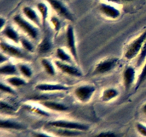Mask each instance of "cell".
I'll return each instance as SVG.
<instances>
[{
	"label": "cell",
	"mask_w": 146,
	"mask_h": 137,
	"mask_svg": "<svg viewBox=\"0 0 146 137\" xmlns=\"http://www.w3.org/2000/svg\"><path fill=\"white\" fill-rule=\"evenodd\" d=\"M146 41V30L144 31L138 37L133 40L128 47L125 51L124 57L126 59L131 60L135 58L138 54H139L144 43Z\"/></svg>",
	"instance_id": "obj_1"
},
{
	"label": "cell",
	"mask_w": 146,
	"mask_h": 137,
	"mask_svg": "<svg viewBox=\"0 0 146 137\" xmlns=\"http://www.w3.org/2000/svg\"><path fill=\"white\" fill-rule=\"evenodd\" d=\"M14 21L17 25L32 39H36L38 37V31L36 27H34L33 23L29 22L21 15H16L14 17Z\"/></svg>",
	"instance_id": "obj_2"
},
{
	"label": "cell",
	"mask_w": 146,
	"mask_h": 137,
	"mask_svg": "<svg viewBox=\"0 0 146 137\" xmlns=\"http://www.w3.org/2000/svg\"><path fill=\"white\" fill-rule=\"evenodd\" d=\"M119 59L115 57L106 59L96 64L93 74L94 75H99L110 72L113 70L118 64Z\"/></svg>",
	"instance_id": "obj_3"
},
{
	"label": "cell",
	"mask_w": 146,
	"mask_h": 137,
	"mask_svg": "<svg viewBox=\"0 0 146 137\" xmlns=\"http://www.w3.org/2000/svg\"><path fill=\"white\" fill-rule=\"evenodd\" d=\"M96 91V87L93 85H81L74 90V95L77 99L82 103H86L91 98Z\"/></svg>",
	"instance_id": "obj_4"
},
{
	"label": "cell",
	"mask_w": 146,
	"mask_h": 137,
	"mask_svg": "<svg viewBox=\"0 0 146 137\" xmlns=\"http://www.w3.org/2000/svg\"><path fill=\"white\" fill-rule=\"evenodd\" d=\"M50 126L56 127V128H66V129L77 130V131H87L89 126L86 124H81V123L74 122V121H68L65 120H58V121H51L48 123Z\"/></svg>",
	"instance_id": "obj_5"
},
{
	"label": "cell",
	"mask_w": 146,
	"mask_h": 137,
	"mask_svg": "<svg viewBox=\"0 0 146 137\" xmlns=\"http://www.w3.org/2000/svg\"><path fill=\"white\" fill-rule=\"evenodd\" d=\"M66 42L68 49L69 50L72 57L76 61H78V53H77L76 44L75 32H74V27L71 25H68L66 31Z\"/></svg>",
	"instance_id": "obj_6"
},
{
	"label": "cell",
	"mask_w": 146,
	"mask_h": 137,
	"mask_svg": "<svg viewBox=\"0 0 146 137\" xmlns=\"http://www.w3.org/2000/svg\"><path fill=\"white\" fill-rule=\"evenodd\" d=\"M47 2L50 4L53 9L56 11L58 15L68 21H74V17L69 10L66 8L65 5L59 0H46Z\"/></svg>",
	"instance_id": "obj_7"
},
{
	"label": "cell",
	"mask_w": 146,
	"mask_h": 137,
	"mask_svg": "<svg viewBox=\"0 0 146 137\" xmlns=\"http://www.w3.org/2000/svg\"><path fill=\"white\" fill-rule=\"evenodd\" d=\"M54 63H55V65L56 66L57 68L64 74H66L68 75L75 77H81L83 76L82 71L80 70V68H77V67L72 65L71 64L63 62V61H59V60L55 61Z\"/></svg>",
	"instance_id": "obj_8"
},
{
	"label": "cell",
	"mask_w": 146,
	"mask_h": 137,
	"mask_svg": "<svg viewBox=\"0 0 146 137\" xmlns=\"http://www.w3.org/2000/svg\"><path fill=\"white\" fill-rule=\"evenodd\" d=\"M0 47H1V51L4 53L6 55L10 56V57L17 59H23L25 57L24 53L19 47L11 45V44L5 42L4 41H1Z\"/></svg>",
	"instance_id": "obj_9"
},
{
	"label": "cell",
	"mask_w": 146,
	"mask_h": 137,
	"mask_svg": "<svg viewBox=\"0 0 146 137\" xmlns=\"http://www.w3.org/2000/svg\"><path fill=\"white\" fill-rule=\"evenodd\" d=\"M35 88L38 91L43 92L50 91H65L69 89V87L61 84H50V83H42L36 86Z\"/></svg>",
	"instance_id": "obj_10"
},
{
	"label": "cell",
	"mask_w": 146,
	"mask_h": 137,
	"mask_svg": "<svg viewBox=\"0 0 146 137\" xmlns=\"http://www.w3.org/2000/svg\"><path fill=\"white\" fill-rule=\"evenodd\" d=\"M135 79V69L134 67L129 66L124 69L123 72V81L125 89L129 91Z\"/></svg>",
	"instance_id": "obj_11"
},
{
	"label": "cell",
	"mask_w": 146,
	"mask_h": 137,
	"mask_svg": "<svg viewBox=\"0 0 146 137\" xmlns=\"http://www.w3.org/2000/svg\"><path fill=\"white\" fill-rule=\"evenodd\" d=\"M99 9L103 14H104L106 17L110 19H115L118 18L121 15V12H120L119 10L116 7L110 5V4L101 3L100 4Z\"/></svg>",
	"instance_id": "obj_12"
},
{
	"label": "cell",
	"mask_w": 146,
	"mask_h": 137,
	"mask_svg": "<svg viewBox=\"0 0 146 137\" xmlns=\"http://www.w3.org/2000/svg\"><path fill=\"white\" fill-rule=\"evenodd\" d=\"M23 13L24 16L35 25L41 27V21L36 11L31 7H24L23 8Z\"/></svg>",
	"instance_id": "obj_13"
},
{
	"label": "cell",
	"mask_w": 146,
	"mask_h": 137,
	"mask_svg": "<svg viewBox=\"0 0 146 137\" xmlns=\"http://www.w3.org/2000/svg\"><path fill=\"white\" fill-rule=\"evenodd\" d=\"M1 33L4 37H7L8 39L11 40L13 42L16 44H19L20 42L21 38L19 37L18 32L10 25L5 26V27L1 31Z\"/></svg>",
	"instance_id": "obj_14"
},
{
	"label": "cell",
	"mask_w": 146,
	"mask_h": 137,
	"mask_svg": "<svg viewBox=\"0 0 146 137\" xmlns=\"http://www.w3.org/2000/svg\"><path fill=\"white\" fill-rule=\"evenodd\" d=\"M19 72L18 67L10 62H5L1 64L0 67V74L7 76H15Z\"/></svg>",
	"instance_id": "obj_15"
},
{
	"label": "cell",
	"mask_w": 146,
	"mask_h": 137,
	"mask_svg": "<svg viewBox=\"0 0 146 137\" xmlns=\"http://www.w3.org/2000/svg\"><path fill=\"white\" fill-rule=\"evenodd\" d=\"M41 104L43 106L48 108L50 110L56 111H65L68 110V107L61 103L56 102L53 101H41Z\"/></svg>",
	"instance_id": "obj_16"
},
{
	"label": "cell",
	"mask_w": 146,
	"mask_h": 137,
	"mask_svg": "<svg viewBox=\"0 0 146 137\" xmlns=\"http://www.w3.org/2000/svg\"><path fill=\"white\" fill-rule=\"evenodd\" d=\"M55 128V129L52 130V132L55 134L56 135L59 136L63 137H76L81 135V131H77V130H71L66 129V128Z\"/></svg>",
	"instance_id": "obj_17"
},
{
	"label": "cell",
	"mask_w": 146,
	"mask_h": 137,
	"mask_svg": "<svg viewBox=\"0 0 146 137\" xmlns=\"http://www.w3.org/2000/svg\"><path fill=\"white\" fill-rule=\"evenodd\" d=\"M52 49V42L48 36H45L38 46V51L40 54H45Z\"/></svg>",
	"instance_id": "obj_18"
},
{
	"label": "cell",
	"mask_w": 146,
	"mask_h": 137,
	"mask_svg": "<svg viewBox=\"0 0 146 137\" xmlns=\"http://www.w3.org/2000/svg\"><path fill=\"white\" fill-rule=\"evenodd\" d=\"M119 94V92L118 90L115 89L114 88H108L104 90L102 93V96H101V100L103 101H109L113 99V98H116Z\"/></svg>",
	"instance_id": "obj_19"
},
{
	"label": "cell",
	"mask_w": 146,
	"mask_h": 137,
	"mask_svg": "<svg viewBox=\"0 0 146 137\" xmlns=\"http://www.w3.org/2000/svg\"><path fill=\"white\" fill-rule=\"evenodd\" d=\"M37 9L39 11L41 17V22H42V26L44 28L46 27V21L48 15V8L46 4L44 2H39L36 5Z\"/></svg>",
	"instance_id": "obj_20"
},
{
	"label": "cell",
	"mask_w": 146,
	"mask_h": 137,
	"mask_svg": "<svg viewBox=\"0 0 146 137\" xmlns=\"http://www.w3.org/2000/svg\"><path fill=\"white\" fill-rule=\"evenodd\" d=\"M0 127L1 128H6V129L19 130L24 128V126H22L21 124L14 122V121H9V120H1Z\"/></svg>",
	"instance_id": "obj_21"
},
{
	"label": "cell",
	"mask_w": 146,
	"mask_h": 137,
	"mask_svg": "<svg viewBox=\"0 0 146 137\" xmlns=\"http://www.w3.org/2000/svg\"><path fill=\"white\" fill-rule=\"evenodd\" d=\"M7 82L10 86L14 87L23 86H25L27 84V82L24 78L17 76V75L10 76L9 77L7 78Z\"/></svg>",
	"instance_id": "obj_22"
},
{
	"label": "cell",
	"mask_w": 146,
	"mask_h": 137,
	"mask_svg": "<svg viewBox=\"0 0 146 137\" xmlns=\"http://www.w3.org/2000/svg\"><path fill=\"white\" fill-rule=\"evenodd\" d=\"M56 56L58 60L63 62L68 63V64H72L73 60L71 59V57L68 53H67L64 49L62 48H58L56 52Z\"/></svg>",
	"instance_id": "obj_23"
},
{
	"label": "cell",
	"mask_w": 146,
	"mask_h": 137,
	"mask_svg": "<svg viewBox=\"0 0 146 137\" xmlns=\"http://www.w3.org/2000/svg\"><path fill=\"white\" fill-rule=\"evenodd\" d=\"M17 67H18L19 73L24 77L27 78H31L32 77L33 71L29 65L24 64V63H21V64H19L17 65Z\"/></svg>",
	"instance_id": "obj_24"
},
{
	"label": "cell",
	"mask_w": 146,
	"mask_h": 137,
	"mask_svg": "<svg viewBox=\"0 0 146 137\" xmlns=\"http://www.w3.org/2000/svg\"><path fill=\"white\" fill-rule=\"evenodd\" d=\"M41 64H42L43 67L46 71L48 74L50 76H55L56 74V68L51 61L48 59L44 58L41 59Z\"/></svg>",
	"instance_id": "obj_25"
},
{
	"label": "cell",
	"mask_w": 146,
	"mask_h": 137,
	"mask_svg": "<svg viewBox=\"0 0 146 137\" xmlns=\"http://www.w3.org/2000/svg\"><path fill=\"white\" fill-rule=\"evenodd\" d=\"M146 59V41L144 43L139 54H138V59L136 61V67H140L144 63L145 60Z\"/></svg>",
	"instance_id": "obj_26"
},
{
	"label": "cell",
	"mask_w": 146,
	"mask_h": 137,
	"mask_svg": "<svg viewBox=\"0 0 146 137\" xmlns=\"http://www.w3.org/2000/svg\"><path fill=\"white\" fill-rule=\"evenodd\" d=\"M145 80H146V62L145 64H144V67L143 68L142 71H141V72L140 73L139 76H138V80H137V83L135 88V91H136V90L141 86V84H142Z\"/></svg>",
	"instance_id": "obj_27"
},
{
	"label": "cell",
	"mask_w": 146,
	"mask_h": 137,
	"mask_svg": "<svg viewBox=\"0 0 146 137\" xmlns=\"http://www.w3.org/2000/svg\"><path fill=\"white\" fill-rule=\"evenodd\" d=\"M20 43H21L22 47L26 50V51H29V52H32V51H34V46L31 44V41H29L27 39L21 38V39H20Z\"/></svg>",
	"instance_id": "obj_28"
},
{
	"label": "cell",
	"mask_w": 146,
	"mask_h": 137,
	"mask_svg": "<svg viewBox=\"0 0 146 137\" xmlns=\"http://www.w3.org/2000/svg\"><path fill=\"white\" fill-rule=\"evenodd\" d=\"M27 107H28V109H29L32 112H34L35 114H39V115L44 116H49L48 113H47L46 111L41 109V108H38V107L34 106H27Z\"/></svg>",
	"instance_id": "obj_29"
},
{
	"label": "cell",
	"mask_w": 146,
	"mask_h": 137,
	"mask_svg": "<svg viewBox=\"0 0 146 137\" xmlns=\"http://www.w3.org/2000/svg\"><path fill=\"white\" fill-rule=\"evenodd\" d=\"M0 88H1V91L2 92L6 93V94H12V95L16 94L14 90L11 88V86L7 85V84H4L3 82H1V84H0Z\"/></svg>",
	"instance_id": "obj_30"
},
{
	"label": "cell",
	"mask_w": 146,
	"mask_h": 137,
	"mask_svg": "<svg viewBox=\"0 0 146 137\" xmlns=\"http://www.w3.org/2000/svg\"><path fill=\"white\" fill-rule=\"evenodd\" d=\"M51 23L56 31H58L61 28V24L60 20L56 17H52L51 18Z\"/></svg>",
	"instance_id": "obj_31"
},
{
	"label": "cell",
	"mask_w": 146,
	"mask_h": 137,
	"mask_svg": "<svg viewBox=\"0 0 146 137\" xmlns=\"http://www.w3.org/2000/svg\"><path fill=\"white\" fill-rule=\"evenodd\" d=\"M0 108L1 110H5V111H14V108L12 106L10 105L9 103L4 102V101H0Z\"/></svg>",
	"instance_id": "obj_32"
},
{
	"label": "cell",
	"mask_w": 146,
	"mask_h": 137,
	"mask_svg": "<svg viewBox=\"0 0 146 137\" xmlns=\"http://www.w3.org/2000/svg\"><path fill=\"white\" fill-rule=\"evenodd\" d=\"M92 137H118L115 133L110 132V131H106V132H101L100 134H96Z\"/></svg>",
	"instance_id": "obj_33"
},
{
	"label": "cell",
	"mask_w": 146,
	"mask_h": 137,
	"mask_svg": "<svg viewBox=\"0 0 146 137\" xmlns=\"http://www.w3.org/2000/svg\"><path fill=\"white\" fill-rule=\"evenodd\" d=\"M136 128L138 129V132L143 136L146 137V126L141 123H137Z\"/></svg>",
	"instance_id": "obj_34"
},
{
	"label": "cell",
	"mask_w": 146,
	"mask_h": 137,
	"mask_svg": "<svg viewBox=\"0 0 146 137\" xmlns=\"http://www.w3.org/2000/svg\"><path fill=\"white\" fill-rule=\"evenodd\" d=\"M33 135L34 137H52L51 136L48 135V134H44V133H38V132H35L33 133Z\"/></svg>",
	"instance_id": "obj_35"
},
{
	"label": "cell",
	"mask_w": 146,
	"mask_h": 137,
	"mask_svg": "<svg viewBox=\"0 0 146 137\" xmlns=\"http://www.w3.org/2000/svg\"><path fill=\"white\" fill-rule=\"evenodd\" d=\"M7 61V59L6 58V54L4 55V53L1 51V54H0V64H4V63H5Z\"/></svg>",
	"instance_id": "obj_36"
},
{
	"label": "cell",
	"mask_w": 146,
	"mask_h": 137,
	"mask_svg": "<svg viewBox=\"0 0 146 137\" xmlns=\"http://www.w3.org/2000/svg\"><path fill=\"white\" fill-rule=\"evenodd\" d=\"M4 23H6V20L4 19L3 17H1V19H0V28H1V29H3V27H4Z\"/></svg>",
	"instance_id": "obj_37"
},
{
	"label": "cell",
	"mask_w": 146,
	"mask_h": 137,
	"mask_svg": "<svg viewBox=\"0 0 146 137\" xmlns=\"http://www.w3.org/2000/svg\"><path fill=\"white\" fill-rule=\"evenodd\" d=\"M106 1H108L113 3H116V4H120L121 2V0H106Z\"/></svg>",
	"instance_id": "obj_38"
},
{
	"label": "cell",
	"mask_w": 146,
	"mask_h": 137,
	"mask_svg": "<svg viewBox=\"0 0 146 137\" xmlns=\"http://www.w3.org/2000/svg\"><path fill=\"white\" fill-rule=\"evenodd\" d=\"M143 111L144 114H145L146 115V104L143 106Z\"/></svg>",
	"instance_id": "obj_39"
},
{
	"label": "cell",
	"mask_w": 146,
	"mask_h": 137,
	"mask_svg": "<svg viewBox=\"0 0 146 137\" xmlns=\"http://www.w3.org/2000/svg\"><path fill=\"white\" fill-rule=\"evenodd\" d=\"M121 1H134V0H121Z\"/></svg>",
	"instance_id": "obj_40"
}]
</instances>
